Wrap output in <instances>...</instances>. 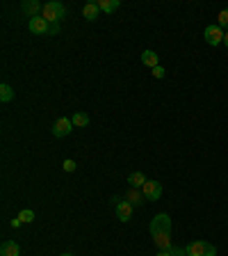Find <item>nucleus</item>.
Instances as JSON below:
<instances>
[{"instance_id":"obj_1","label":"nucleus","mask_w":228,"mask_h":256,"mask_svg":"<svg viewBox=\"0 0 228 256\" xmlns=\"http://www.w3.org/2000/svg\"><path fill=\"white\" fill-rule=\"evenodd\" d=\"M151 236L157 250H169L171 247V217L167 213H160L151 220Z\"/></svg>"},{"instance_id":"obj_2","label":"nucleus","mask_w":228,"mask_h":256,"mask_svg":"<svg viewBox=\"0 0 228 256\" xmlns=\"http://www.w3.org/2000/svg\"><path fill=\"white\" fill-rule=\"evenodd\" d=\"M41 16H44L48 23H59V21L66 16V7L62 5V2H57V0H52V2H46Z\"/></svg>"},{"instance_id":"obj_3","label":"nucleus","mask_w":228,"mask_h":256,"mask_svg":"<svg viewBox=\"0 0 228 256\" xmlns=\"http://www.w3.org/2000/svg\"><path fill=\"white\" fill-rule=\"evenodd\" d=\"M187 256H217V247L208 240H196V243L185 247Z\"/></svg>"},{"instance_id":"obj_4","label":"nucleus","mask_w":228,"mask_h":256,"mask_svg":"<svg viewBox=\"0 0 228 256\" xmlns=\"http://www.w3.org/2000/svg\"><path fill=\"white\" fill-rule=\"evenodd\" d=\"M203 37H205V41H208L210 46H219V44H224V37H226V32H224L222 28L215 23V26H208V28H205Z\"/></svg>"},{"instance_id":"obj_5","label":"nucleus","mask_w":228,"mask_h":256,"mask_svg":"<svg viewBox=\"0 0 228 256\" xmlns=\"http://www.w3.org/2000/svg\"><path fill=\"white\" fill-rule=\"evenodd\" d=\"M142 192H144V197H146V201H157V199L162 197V185H160V181H146Z\"/></svg>"},{"instance_id":"obj_6","label":"nucleus","mask_w":228,"mask_h":256,"mask_svg":"<svg viewBox=\"0 0 228 256\" xmlns=\"http://www.w3.org/2000/svg\"><path fill=\"white\" fill-rule=\"evenodd\" d=\"M27 28L32 34H51V23L44 19V16H34V19L27 21Z\"/></svg>"},{"instance_id":"obj_7","label":"nucleus","mask_w":228,"mask_h":256,"mask_svg":"<svg viewBox=\"0 0 228 256\" xmlns=\"http://www.w3.org/2000/svg\"><path fill=\"white\" fill-rule=\"evenodd\" d=\"M71 131H73V121L69 117H59L55 121V126H52V135L55 138H66Z\"/></svg>"},{"instance_id":"obj_8","label":"nucleus","mask_w":228,"mask_h":256,"mask_svg":"<svg viewBox=\"0 0 228 256\" xmlns=\"http://www.w3.org/2000/svg\"><path fill=\"white\" fill-rule=\"evenodd\" d=\"M124 199L128 201V204H132V206H142L144 204V192L139 190V188H128V192L124 195Z\"/></svg>"},{"instance_id":"obj_9","label":"nucleus","mask_w":228,"mask_h":256,"mask_svg":"<svg viewBox=\"0 0 228 256\" xmlns=\"http://www.w3.org/2000/svg\"><path fill=\"white\" fill-rule=\"evenodd\" d=\"M21 9L30 16V19H34L39 12H44V5H39L37 0H23V5H21Z\"/></svg>"},{"instance_id":"obj_10","label":"nucleus","mask_w":228,"mask_h":256,"mask_svg":"<svg viewBox=\"0 0 228 256\" xmlns=\"http://www.w3.org/2000/svg\"><path fill=\"white\" fill-rule=\"evenodd\" d=\"M132 208H135V206L128 204L126 199H124V201H119V204H117V217L121 220V222H128L130 215H132Z\"/></svg>"},{"instance_id":"obj_11","label":"nucleus","mask_w":228,"mask_h":256,"mask_svg":"<svg viewBox=\"0 0 228 256\" xmlns=\"http://www.w3.org/2000/svg\"><path fill=\"white\" fill-rule=\"evenodd\" d=\"M0 256H21V247L14 240H7V243H2V247H0Z\"/></svg>"},{"instance_id":"obj_12","label":"nucleus","mask_w":228,"mask_h":256,"mask_svg":"<svg viewBox=\"0 0 228 256\" xmlns=\"http://www.w3.org/2000/svg\"><path fill=\"white\" fill-rule=\"evenodd\" d=\"M142 64L151 66V69L160 66V57H157V53H155V51H144V53H142Z\"/></svg>"},{"instance_id":"obj_13","label":"nucleus","mask_w":228,"mask_h":256,"mask_svg":"<svg viewBox=\"0 0 228 256\" xmlns=\"http://www.w3.org/2000/svg\"><path fill=\"white\" fill-rule=\"evenodd\" d=\"M98 12H101L98 2H87L85 9H82V16H85L87 21H96L98 19Z\"/></svg>"},{"instance_id":"obj_14","label":"nucleus","mask_w":228,"mask_h":256,"mask_svg":"<svg viewBox=\"0 0 228 256\" xmlns=\"http://www.w3.org/2000/svg\"><path fill=\"white\" fill-rule=\"evenodd\" d=\"M146 181H149V178L144 176L142 171H132L130 176H128V183H130V188H139V190L146 185Z\"/></svg>"},{"instance_id":"obj_15","label":"nucleus","mask_w":228,"mask_h":256,"mask_svg":"<svg viewBox=\"0 0 228 256\" xmlns=\"http://www.w3.org/2000/svg\"><path fill=\"white\" fill-rule=\"evenodd\" d=\"M119 0H98V7H101V12H105V14H112L114 9H119Z\"/></svg>"},{"instance_id":"obj_16","label":"nucleus","mask_w":228,"mask_h":256,"mask_svg":"<svg viewBox=\"0 0 228 256\" xmlns=\"http://www.w3.org/2000/svg\"><path fill=\"white\" fill-rule=\"evenodd\" d=\"M73 126H78V128H85V126H89V114H85V112H76L71 117Z\"/></svg>"},{"instance_id":"obj_17","label":"nucleus","mask_w":228,"mask_h":256,"mask_svg":"<svg viewBox=\"0 0 228 256\" xmlns=\"http://www.w3.org/2000/svg\"><path fill=\"white\" fill-rule=\"evenodd\" d=\"M12 99H14V89L7 85V83H2V85H0V101H2V103H9Z\"/></svg>"},{"instance_id":"obj_18","label":"nucleus","mask_w":228,"mask_h":256,"mask_svg":"<svg viewBox=\"0 0 228 256\" xmlns=\"http://www.w3.org/2000/svg\"><path fill=\"white\" fill-rule=\"evenodd\" d=\"M19 220H21V222H32V220H34V210L32 208H23L19 213Z\"/></svg>"},{"instance_id":"obj_19","label":"nucleus","mask_w":228,"mask_h":256,"mask_svg":"<svg viewBox=\"0 0 228 256\" xmlns=\"http://www.w3.org/2000/svg\"><path fill=\"white\" fill-rule=\"evenodd\" d=\"M217 26L222 28V30H224V28H226V30H228V9H222V12H219V19H217Z\"/></svg>"},{"instance_id":"obj_20","label":"nucleus","mask_w":228,"mask_h":256,"mask_svg":"<svg viewBox=\"0 0 228 256\" xmlns=\"http://www.w3.org/2000/svg\"><path fill=\"white\" fill-rule=\"evenodd\" d=\"M62 167H64V171H76V167H78V165L73 163V160H64V163H62Z\"/></svg>"},{"instance_id":"obj_21","label":"nucleus","mask_w":228,"mask_h":256,"mask_svg":"<svg viewBox=\"0 0 228 256\" xmlns=\"http://www.w3.org/2000/svg\"><path fill=\"white\" fill-rule=\"evenodd\" d=\"M153 76H155V78H164V69L162 66H155V69H153Z\"/></svg>"},{"instance_id":"obj_22","label":"nucleus","mask_w":228,"mask_h":256,"mask_svg":"<svg viewBox=\"0 0 228 256\" xmlns=\"http://www.w3.org/2000/svg\"><path fill=\"white\" fill-rule=\"evenodd\" d=\"M9 224H12V229H19V227H21V224H23V222H21L19 217H14V220H12V222H9Z\"/></svg>"},{"instance_id":"obj_23","label":"nucleus","mask_w":228,"mask_h":256,"mask_svg":"<svg viewBox=\"0 0 228 256\" xmlns=\"http://www.w3.org/2000/svg\"><path fill=\"white\" fill-rule=\"evenodd\" d=\"M59 32V23H51V34H57Z\"/></svg>"},{"instance_id":"obj_24","label":"nucleus","mask_w":228,"mask_h":256,"mask_svg":"<svg viewBox=\"0 0 228 256\" xmlns=\"http://www.w3.org/2000/svg\"><path fill=\"white\" fill-rule=\"evenodd\" d=\"M157 256H171L169 250H157Z\"/></svg>"},{"instance_id":"obj_25","label":"nucleus","mask_w":228,"mask_h":256,"mask_svg":"<svg viewBox=\"0 0 228 256\" xmlns=\"http://www.w3.org/2000/svg\"><path fill=\"white\" fill-rule=\"evenodd\" d=\"M224 46L228 48V32H226V37H224Z\"/></svg>"},{"instance_id":"obj_26","label":"nucleus","mask_w":228,"mask_h":256,"mask_svg":"<svg viewBox=\"0 0 228 256\" xmlns=\"http://www.w3.org/2000/svg\"><path fill=\"white\" fill-rule=\"evenodd\" d=\"M59 256H73V254H69V252H66V254H59Z\"/></svg>"}]
</instances>
